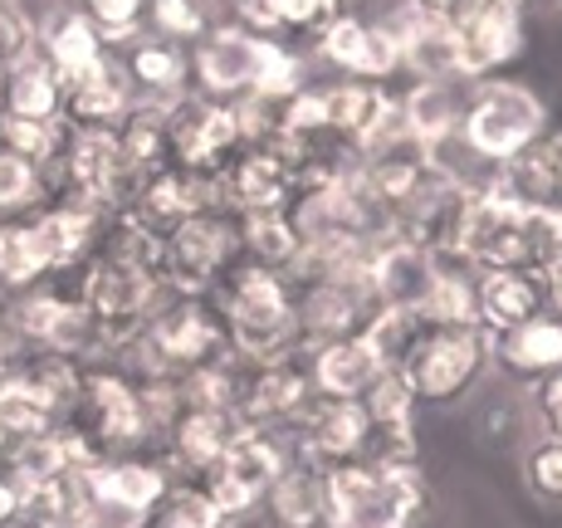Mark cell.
<instances>
[{
	"label": "cell",
	"instance_id": "obj_1",
	"mask_svg": "<svg viewBox=\"0 0 562 528\" xmlns=\"http://www.w3.org/2000/svg\"><path fill=\"white\" fill-rule=\"evenodd\" d=\"M225 358H235V348H231V323L215 308V299L167 294L157 314L147 318V328L113 358V368H123L127 377L181 382V377L215 368Z\"/></svg>",
	"mask_w": 562,
	"mask_h": 528
},
{
	"label": "cell",
	"instance_id": "obj_2",
	"mask_svg": "<svg viewBox=\"0 0 562 528\" xmlns=\"http://www.w3.org/2000/svg\"><path fill=\"white\" fill-rule=\"evenodd\" d=\"M215 308L231 323V348L240 362H279L304 348L299 333V289L289 274L259 265H235L215 284Z\"/></svg>",
	"mask_w": 562,
	"mask_h": 528
},
{
	"label": "cell",
	"instance_id": "obj_3",
	"mask_svg": "<svg viewBox=\"0 0 562 528\" xmlns=\"http://www.w3.org/2000/svg\"><path fill=\"white\" fill-rule=\"evenodd\" d=\"M318 490L328 528H411V519L426 509L420 465L382 470L348 460V465L318 470Z\"/></svg>",
	"mask_w": 562,
	"mask_h": 528
},
{
	"label": "cell",
	"instance_id": "obj_4",
	"mask_svg": "<svg viewBox=\"0 0 562 528\" xmlns=\"http://www.w3.org/2000/svg\"><path fill=\"white\" fill-rule=\"evenodd\" d=\"M562 240V221L509 201L504 191L474 196L464 211L456 250L474 269H538Z\"/></svg>",
	"mask_w": 562,
	"mask_h": 528
},
{
	"label": "cell",
	"instance_id": "obj_5",
	"mask_svg": "<svg viewBox=\"0 0 562 528\" xmlns=\"http://www.w3.org/2000/svg\"><path fill=\"white\" fill-rule=\"evenodd\" d=\"M484 368H490V333L480 323H436L396 377L416 396V406H456L474 392Z\"/></svg>",
	"mask_w": 562,
	"mask_h": 528
},
{
	"label": "cell",
	"instance_id": "obj_6",
	"mask_svg": "<svg viewBox=\"0 0 562 528\" xmlns=\"http://www.w3.org/2000/svg\"><path fill=\"white\" fill-rule=\"evenodd\" d=\"M543 123H548L543 103H538L524 83L474 79L470 103H464V117H460V137L474 153L509 167L514 157H524L528 147L543 137Z\"/></svg>",
	"mask_w": 562,
	"mask_h": 528
},
{
	"label": "cell",
	"instance_id": "obj_7",
	"mask_svg": "<svg viewBox=\"0 0 562 528\" xmlns=\"http://www.w3.org/2000/svg\"><path fill=\"white\" fill-rule=\"evenodd\" d=\"M161 265H167V289L187 299H211L215 284L240 265V235H235L231 211H201L181 221L177 231L161 235Z\"/></svg>",
	"mask_w": 562,
	"mask_h": 528
},
{
	"label": "cell",
	"instance_id": "obj_8",
	"mask_svg": "<svg viewBox=\"0 0 562 528\" xmlns=\"http://www.w3.org/2000/svg\"><path fill=\"white\" fill-rule=\"evenodd\" d=\"M289 279L299 289V333H304V348L358 338L382 314V299L372 289V269H342V274H313V279L289 274Z\"/></svg>",
	"mask_w": 562,
	"mask_h": 528
},
{
	"label": "cell",
	"instance_id": "obj_9",
	"mask_svg": "<svg viewBox=\"0 0 562 528\" xmlns=\"http://www.w3.org/2000/svg\"><path fill=\"white\" fill-rule=\"evenodd\" d=\"M167 137H171V167L191 171V177L215 181L231 157L245 147L240 123H235V103L205 99V93H181L167 103Z\"/></svg>",
	"mask_w": 562,
	"mask_h": 528
},
{
	"label": "cell",
	"instance_id": "obj_10",
	"mask_svg": "<svg viewBox=\"0 0 562 528\" xmlns=\"http://www.w3.org/2000/svg\"><path fill=\"white\" fill-rule=\"evenodd\" d=\"M265 49H269V40L250 35V30L235 25V20H215V25L205 30V40L191 45V89L205 93V99H221V103L245 99L259 79Z\"/></svg>",
	"mask_w": 562,
	"mask_h": 528
},
{
	"label": "cell",
	"instance_id": "obj_11",
	"mask_svg": "<svg viewBox=\"0 0 562 528\" xmlns=\"http://www.w3.org/2000/svg\"><path fill=\"white\" fill-rule=\"evenodd\" d=\"M49 177L64 181L69 191H79V196L99 201L108 211H127L143 171L123 157V147H117L113 133H74L69 147H64V157L49 167Z\"/></svg>",
	"mask_w": 562,
	"mask_h": 528
},
{
	"label": "cell",
	"instance_id": "obj_12",
	"mask_svg": "<svg viewBox=\"0 0 562 528\" xmlns=\"http://www.w3.org/2000/svg\"><path fill=\"white\" fill-rule=\"evenodd\" d=\"M446 20L460 40V69L470 83L509 64L524 45V20L514 0H460L446 10Z\"/></svg>",
	"mask_w": 562,
	"mask_h": 528
},
{
	"label": "cell",
	"instance_id": "obj_13",
	"mask_svg": "<svg viewBox=\"0 0 562 528\" xmlns=\"http://www.w3.org/2000/svg\"><path fill=\"white\" fill-rule=\"evenodd\" d=\"M318 49L333 69H342L348 79H362V83H382L402 69V45L396 35L382 25V20H358L348 10L328 20V30L318 35Z\"/></svg>",
	"mask_w": 562,
	"mask_h": 528
},
{
	"label": "cell",
	"instance_id": "obj_14",
	"mask_svg": "<svg viewBox=\"0 0 562 528\" xmlns=\"http://www.w3.org/2000/svg\"><path fill=\"white\" fill-rule=\"evenodd\" d=\"M221 191V211L245 215V211H279L294 196V177H289V161L274 143H245L231 157V167L215 177Z\"/></svg>",
	"mask_w": 562,
	"mask_h": 528
},
{
	"label": "cell",
	"instance_id": "obj_15",
	"mask_svg": "<svg viewBox=\"0 0 562 528\" xmlns=\"http://www.w3.org/2000/svg\"><path fill=\"white\" fill-rule=\"evenodd\" d=\"M201 211H221V191H215V181L205 177H191V171L181 167H161L153 177L137 181L133 201H127L123 215H133L143 231L153 235H167L177 231L181 221H191V215Z\"/></svg>",
	"mask_w": 562,
	"mask_h": 528
},
{
	"label": "cell",
	"instance_id": "obj_16",
	"mask_svg": "<svg viewBox=\"0 0 562 528\" xmlns=\"http://www.w3.org/2000/svg\"><path fill=\"white\" fill-rule=\"evenodd\" d=\"M430 177V161H426V143H416V137L406 133H392L386 143L367 147L362 161H358V181L362 191L376 201L386 215H396L406 206L411 196L420 191V181Z\"/></svg>",
	"mask_w": 562,
	"mask_h": 528
},
{
	"label": "cell",
	"instance_id": "obj_17",
	"mask_svg": "<svg viewBox=\"0 0 562 528\" xmlns=\"http://www.w3.org/2000/svg\"><path fill=\"white\" fill-rule=\"evenodd\" d=\"M83 484L89 494H99L103 504H117L123 514L153 524V514L161 509V499L171 494V475L167 465L153 456H123V460H103V465L83 470Z\"/></svg>",
	"mask_w": 562,
	"mask_h": 528
},
{
	"label": "cell",
	"instance_id": "obj_18",
	"mask_svg": "<svg viewBox=\"0 0 562 528\" xmlns=\"http://www.w3.org/2000/svg\"><path fill=\"white\" fill-rule=\"evenodd\" d=\"M133 103H137V93H133V83H127L123 59L108 54L99 69L64 89V123H69L74 133H113Z\"/></svg>",
	"mask_w": 562,
	"mask_h": 528
},
{
	"label": "cell",
	"instance_id": "obj_19",
	"mask_svg": "<svg viewBox=\"0 0 562 528\" xmlns=\"http://www.w3.org/2000/svg\"><path fill=\"white\" fill-rule=\"evenodd\" d=\"M304 362H308V382L318 396L328 402H358L367 386L376 382L386 368L376 358V348L362 338H338V342H318V348H304Z\"/></svg>",
	"mask_w": 562,
	"mask_h": 528
},
{
	"label": "cell",
	"instance_id": "obj_20",
	"mask_svg": "<svg viewBox=\"0 0 562 528\" xmlns=\"http://www.w3.org/2000/svg\"><path fill=\"white\" fill-rule=\"evenodd\" d=\"M123 69H127V83L143 103H177L181 93H191V49L181 45H167L157 35H137L123 54Z\"/></svg>",
	"mask_w": 562,
	"mask_h": 528
},
{
	"label": "cell",
	"instance_id": "obj_21",
	"mask_svg": "<svg viewBox=\"0 0 562 528\" xmlns=\"http://www.w3.org/2000/svg\"><path fill=\"white\" fill-rule=\"evenodd\" d=\"M543 314V289L533 269H480L474 284V323L484 333H509L518 323Z\"/></svg>",
	"mask_w": 562,
	"mask_h": 528
},
{
	"label": "cell",
	"instance_id": "obj_22",
	"mask_svg": "<svg viewBox=\"0 0 562 528\" xmlns=\"http://www.w3.org/2000/svg\"><path fill=\"white\" fill-rule=\"evenodd\" d=\"M490 362H499V368L509 377H518V382H543L548 372L562 368V318L538 314L509 333H494Z\"/></svg>",
	"mask_w": 562,
	"mask_h": 528
},
{
	"label": "cell",
	"instance_id": "obj_23",
	"mask_svg": "<svg viewBox=\"0 0 562 528\" xmlns=\"http://www.w3.org/2000/svg\"><path fill=\"white\" fill-rule=\"evenodd\" d=\"M35 49L45 54V59L59 69V79H64V89H69L74 79H83V74H93L99 64L108 59V49L103 45V35L93 30V20L83 15L79 5L74 10H59L54 20H45V25L35 30Z\"/></svg>",
	"mask_w": 562,
	"mask_h": 528
},
{
	"label": "cell",
	"instance_id": "obj_24",
	"mask_svg": "<svg viewBox=\"0 0 562 528\" xmlns=\"http://www.w3.org/2000/svg\"><path fill=\"white\" fill-rule=\"evenodd\" d=\"M464 103H470V79H416L396 99V113L416 143H436L446 133H460Z\"/></svg>",
	"mask_w": 562,
	"mask_h": 528
},
{
	"label": "cell",
	"instance_id": "obj_25",
	"mask_svg": "<svg viewBox=\"0 0 562 528\" xmlns=\"http://www.w3.org/2000/svg\"><path fill=\"white\" fill-rule=\"evenodd\" d=\"M235 235H240V260L274 269V274H294L304 260V240H299L294 221L279 211H245L235 215Z\"/></svg>",
	"mask_w": 562,
	"mask_h": 528
},
{
	"label": "cell",
	"instance_id": "obj_26",
	"mask_svg": "<svg viewBox=\"0 0 562 528\" xmlns=\"http://www.w3.org/2000/svg\"><path fill=\"white\" fill-rule=\"evenodd\" d=\"M0 113L35 117V123H59L64 117V79L40 49L30 54V59H20V64L5 69V99H0Z\"/></svg>",
	"mask_w": 562,
	"mask_h": 528
},
{
	"label": "cell",
	"instance_id": "obj_27",
	"mask_svg": "<svg viewBox=\"0 0 562 528\" xmlns=\"http://www.w3.org/2000/svg\"><path fill=\"white\" fill-rule=\"evenodd\" d=\"M436 274H430V294L420 304V314L430 323H474V284H480V269L464 260L460 250H440L430 255Z\"/></svg>",
	"mask_w": 562,
	"mask_h": 528
},
{
	"label": "cell",
	"instance_id": "obj_28",
	"mask_svg": "<svg viewBox=\"0 0 562 528\" xmlns=\"http://www.w3.org/2000/svg\"><path fill=\"white\" fill-rule=\"evenodd\" d=\"M117 147H123V157L133 161L143 177H153V171L171 167V137H167V108L161 103H143L137 99L127 108V117L113 127Z\"/></svg>",
	"mask_w": 562,
	"mask_h": 528
},
{
	"label": "cell",
	"instance_id": "obj_29",
	"mask_svg": "<svg viewBox=\"0 0 562 528\" xmlns=\"http://www.w3.org/2000/svg\"><path fill=\"white\" fill-rule=\"evenodd\" d=\"M265 509L279 528H308L323 519V490H318V470L308 460H294L265 494Z\"/></svg>",
	"mask_w": 562,
	"mask_h": 528
},
{
	"label": "cell",
	"instance_id": "obj_30",
	"mask_svg": "<svg viewBox=\"0 0 562 528\" xmlns=\"http://www.w3.org/2000/svg\"><path fill=\"white\" fill-rule=\"evenodd\" d=\"M74 127L64 123H35V117H15V113H0V147L5 153H15L20 161H30V167L49 171L54 161L64 157V147H69Z\"/></svg>",
	"mask_w": 562,
	"mask_h": 528
},
{
	"label": "cell",
	"instance_id": "obj_31",
	"mask_svg": "<svg viewBox=\"0 0 562 528\" xmlns=\"http://www.w3.org/2000/svg\"><path fill=\"white\" fill-rule=\"evenodd\" d=\"M430 328H436V323L420 314V308H382V314L372 318V328H367L362 338L376 348L382 368L396 372V368H402V362L411 358V352H416V342L426 338Z\"/></svg>",
	"mask_w": 562,
	"mask_h": 528
},
{
	"label": "cell",
	"instance_id": "obj_32",
	"mask_svg": "<svg viewBox=\"0 0 562 528\" xmlns=\"http://www.w3.org/2000/svg\"><path fill=\"white\" fill-rule=\"evenodd\" d=\"M211 25H215V15L205 0H147V10H143V35H157L181 49L205 40Z\"/></svg>",
	"mask_w": 562,
	"mask_h": 528
},
{
	"label": "cell",
	"instance_id": "obj_33",
	"mask_svg": "<svg viewBox=\"0 0 562 528\" xmlns=\"http://www.w3.org/2000/svg\"><path fill=\"white\" fill-rule=\"evenodd\" d=\"M153 528H240V524L225 519L201 484H171V494L153 514Z\"/></svg>",
	"mask_w": 562,
	"mask_h": 528
},
{
	"label": "cell",
	"instance_id": "obj_34",
	"mask_svg": "<svg viewBox=\"0 0 562 528\" xmlns=\"http://www.w3.org/2000/svg\"><path fill=\"white\" fill-rule=\"evenodd\" d=\"M45 206V171L0 147V221Z\"/></svg>",
	"mask_w": 562,
	"mask_h": 528
},
{
	"label": "cell",
	"instance_id": "obj_35",
	"mask_svg": "<svg viewBox=\"0 0 562 528\" xmlns=\"http://www.w3.org/2000/svg\"><path fill=\"white\" fill-rule=\"evenodd\" d=\"M79 10L93 20V30L103 35L108 49H127L137 35H143V10L147 0H79Z\"/></svg>",
	"mask_w": 562,
	"mask_h": 528
},
{
	"label": "cell",
	"instance_id": "obj_36",
	"mask_svg": "<svg viewBox=\"0 0 562 528\" xmlns=\"http://www.w3.org/2000/svg\"><path fill=\"white\" fill-rule=\"evenodd\" d=\"M362 416L376 426H396V422H416V396L406 392V382L396 372H382L372 386L358 396Z\"/></svg>",
	"mask_w": 562,
	"mask_h": 528
},
{
	"label": "cell",
	"instance_id": "obj_37",
	"mask_svg": "<svg viewBox=\"0 0 562 528\" xmlns=\"http://www.w3.org/2000/svg\"><path fill=\"white\" fill-rule=\"evenodd\" d=\"M524 480L538 499L562 504V440H533L524 456Z\"/></svg>",
	"mask_w": 562,
	"mask_h": 528
},
{
	"label": "cell",
	"instance_id": "obj_38",
	"mask_svg": "<svg viewBox=\"0 0 562 528\" xmlns=\"http://www.w3.org/2000/svg\"><path fill=\"white\" fill-rule=\"evenodd\" d=\"M35 54V25L25 20V10L15 0H0V64H20Z\"/></svg>",
	"mask_w": 562,
	"mask_h": 528
},
{
	"label": "cell",
	"instance_id": "obj_39",
	"mask_svg": "<svg viewBox=\"0 0 562 528\" xmlns=\"http://www.w3.org/2000/svg\"><path fill=\"white\" fill-rule=\"evenodd\" d=\"M533 412L548 440H562V368L548 372L543 382H533Z\"/></svg>",
	"mask_w": 562,
	"mask_h": 528
},
{
	"label": "cell",
	"instance_id": "obj_40",
	"mask_svg": "<svg viewBox=\"0 0 562 528\" xmlns=\"http://www.w3.org/2000/svg\"><path fill=\"white\" fill-rule=\"evenodd\" d=\"M20 514H25V490L10 475H0V528H15Z\"/></svg>",
	"mask_w": 562,
	"mask_h": 528
},
{
	"label": "cell",
	"instance_id": "obj_41",
	"mask_svg": "<svg viewBox=\"0 0 562 528\" xmlns=\"http://www.w3.org/2000/svg\"><path fill=\"white\" fill-rule=\"evenodd\" d=\"M15 5L25 10V20L40 30V25H45V20H54V15H59V10H74V5H79V0H15Z\"/></svg>",
	"mask_w": 562,
	"mask_h": 528
},
{
	"label": "cell",
	"instance_id": "obj_42",
	"mask_svg": "<svg viewBox=\"0 0 562 528\" xmlns=\"http://www.w3.org/2000/svg\"><path fill=\"white\" fill-rule=\"evenodd\" d=\"M15 446H20V436L0 430V475H10V460H15Z\"/></svg>",
	"mask_w": 562,
	"mask_h": 528
},
{
	"label": "cell",
	"instance_id": "obj_43",
	"mask_svg": "<svg viewBox=\"0 0 562 528\" xmlns=\"http://www.w3.org/2000/svg\"><path fill=\"white\" fill-rule=\"evenodd\" d=\"M416 5H426V10H436V15H446V10L460 5V0H416Z\"/></svg>",
	"mask_w": 562,
	"mask_h": 528
},
{
	"label": "cell",
	"instance_id": "obj_44",
	"mask_svg": "<svg viewBox=\"0 0 562 528\" xmlns=\"http://www.w3.org/2000/svg\"><path fill=\"white\" fill-rule=\"evenodd\" d=\"M548 147H553V157H558V167H562V133H558V137H548Z\"/></svg>",
	"mask_w": 562,
	"mask_h": 528
},
{
	"label": "cell",
	"instance_id": "obj_45",
	"mask_svg": "<svg viewBox=\"0 0 562 528\" xmlns=\"http://www.w3.org/2000/svg\"><path fill=\"white\" fill-rule=\"evenodd\" d=\"M0 99H5V64H0Z\"/></svg>",
	"mask_w": 562,
	"mask_h": 528
},
{
	"label": "cell",
	"instance_id": "obj_46",
	"mask_svg": "<svg viewBox=\"0 0 562 528\" xmlns=\"http://www.w3.org/2000/svg\"><path fill=\"white\" fill-rule=\"evenodd\" d=\"M514 5H518V10H524V5H538V0H514Z\"/></svg>",
	"mask_w": 562,
	"mask_h": 528
},
{
	"label": "cell",
	"instance_id": "obj_47",
	"mask_svg": "<svg viewBox=\"0 0 562 528\" xmlns=\"http://www.w3.org/2000/svg\"><path fill=\"white\" fill-rule=\"evenodd\" d=\"M342 5H348V0H333V10H342Z\"/></svg>",
	"mask_w": 562,
	"mask_h": 528
},
{
	"label": "cell",
	"instance_id": "obj_48",
	"mask_svg": "<svg viewBox=\"0 0 562 528\" xmlns=\"http://www.w3.org/2000/svg\"><path fill=\"white\" fill-rule=\"evenodd\" d=\"M558 5H562V0H558Z\"/></svg>",
	"mask_w": 562,
	"mask_h": 528
}]
</instances>
